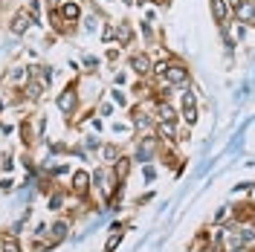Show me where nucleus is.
Returning <instances> with one entry per match:
<instances>
[{
  "label": "nucleus",
  "mask_w": 255,
  "mask_h": 252,
  "mask_svg": "<svg viewBox=\"0 0 255 252\" xmlns=\"http://www.w3.org/2000/svg\"><path fill=\"white\" fill-rule=\"evenodd\" d=\"M90 189H93V174L90 171L76 168V171L70 174V194H73L76 200H87Z\"/></svg>",
  "instance_id": "1"
},
{
  "label": "nucleus",
  "mask_w": 255,
  "mask_h": 252,
  "mask_svg": "<svg viewBox=\"0 0 255 252\" xmlns=\"http://www.w3.org/2000/svg\"><path fill=\"white\" fill-rule=\"evenodd\" d=\"M165 84H171V87H186L191 81V73H189V67L180 61V58H171L168 61V70H165Z\"/></svg>",
  "instance_id": "2"
},
{
  "label": "nucleus",
  "mask_w": 255,
  "mask_h": 252,
  "mask_svg": "<svg viewBox=\"0 0 255 252\" xmlns=\"http://www.w3.org/2000/svg\"><path fill=\"white\" fill-rule=\"evenodd\" d=\"M55 105H58V111L67 113V116H73V113H76V108H79V93H76V81H73V84H67L61 93H58Z\"/></svg>",
  "instance_id": "3"
},
{
  "label": "nucleus",
  "mask_w": 255,
  "mask_h": 252,
  "mask_svg": "<svg viewBox=\"0 0 255 252\" xmlns=\"http://www.w3.org/2000/svg\"><path fill=\"white\" fill-rule=\"evenodd\" d=\"M128 64H130V70H133L139 79H151V73H154V61H151V55L142 52V49H139V52H133Z\"/></svg>",
  "instance_id": "4"
},
{
  "label": "nucleus",
  "mask_w": 255,
  "mask_h": 252,
  "mask_svg": "<svg viewBox=\"0 0 255 252\" xmlns=\"http://www.w3.org/2000/svg\"><path fill=\"white\" fill-rule=\"evenodd\" d=\"M70 226H73V223L67 221V218H55L52 226H49V232H47L49 247H58L61 241H67V238H70Z\"/></svg>",
  "instance_id": "5"
},
{
  "label": "nucleus",
  "mask_w": 255,
  "mask_h": 252,
  "mask_svg": "<svg viewBox=\"0 0 255 252\" xmlns=\"http://www.w3.org/2000/svg\"><path fill=\"white\" fill-rule=\"evenodd\" d=\"M32 23H35V15H32L29 9H17L15 17L9 20V32H12V35H26Z\"/></svg>",
  "instance_id": "6"
},
{
  "label": "nucleus",
  "mask_w": 255,
  "mask_h": 252,
  "mask_svg": "<svg viewBox=\"0 0 255 252\" xmlns=\"http://www.w3.org/2000/svg\"><path fill=\"white\" fill-rule=\"evenodd\" d=\"M180 119L186 125H197V99L191 90H183V111H180Z\"/></svg>",
  "instance_id": "7"
},
{
  "label": "nucleus",
  "mask_w": 255,
  "mask_h": 252,
  "mask_svg": "<svg viewBox=\"0 0 255 252\" xmlns=\"http://www.w3.org/2000/svg\"><path fill=\"white\" fill-rule=\"evenodd\" d=\"M157 157V133L154 136H142L139 145H136V162H151V159Z\"/></svg>",
  "instance_id": "8"
},
{
  "label": "nucleus",
  "mask_w": 255,
  "mask_h": 252,
  "mask_svg": "<svg viewBox=\"0 0 255 252\" xmlns=\"http://www.w3.org/2000/svg\"><path fill=\"white\" fill-rule=\"evenodd\" d=\"M232 17L244 23V26H255V3L253 0H241L238 6L232 9Z\"/></svg>",
  "instance_id": "9"
},
{
  "label": "nucleus",
  "mask_w": 255,
  "mask_h": 252,
  "mask_svg": "<svg viewBox=\"0 0 255 252\" xmlns=\"http://www.w3.org/2000/svg\"><path fill=\"white\" fill-rule=\"evenodd\" d=\"M209 9H212V17L218 26H226L229 17H232V9H229V0H209Z\"/></svg>",
  "instance_id": "10"
},
{
  "label": "nucleus",
  "mask_w": 255,
  "mask_h": 252,
  "mask_svg": "<svg viewBox=\"0 0 255 252\" xmlns=\"http://www.w3.org/2000/svg\"><path fill=\"white\" fill-rule=\"evenodd\" d=\"M47 87H49V84H47L44 79H41V76H32V79L26 81V87H23V96H26L29 102H41Z\"/></svg>",
  "instance_id": "11"
},
{
  "label": "nucleus",
  "mask_w": 255,
  "mask_h": 252,
  "mask_svg": "<svg viewBox=\"0 0 255 252\" xmlns=\"http://www.w3.org/2000/svg\"><path fill=\"white\" fill-rule=\"evenodd\" d=\"M130 122H133V127H136L139 133H145V130H154V127H157V116H151L148 111L136 108V111H133V116H130Z\"/></svg>",
  "instance_id": "12"
},
{
  "label": "nucleus",
  "mask_w": 255,
  "mask_h": 252,
  "mask_svg": "<svg viewBox=\"0 0 255 252\" xmlns=\"http://www.w3.org/2000/svg\"><path fill=\"white\" fill-rule=\"evenodd\" d=\"M32 79V67H12V73H9V79H6V84L9 87H26V81Z\"/></svg>",
  "instance_id": "13"
},
{
  "label": "nucleus",
  "mask_w": 255,
  "mask_h": 252,
  "mask_svg": "<svg viewBox=\"0 0 255 252\" xmlns=\"http://www.w3.org/2000/svg\"><path fill=\"white\" fill-rule=\"evenodd\" d=\"M58 15H61L64 23H76V20L81 17L79 0H67V3H61V6H58Z\"/></svg>",
  "instance_id": "14"
},
{
  "label": "nucleus",
  "mask_w": 255,
  "mask_h": 252,
  "mask_svg": "<svg viewBox=\"0 0 255 252\" xmlns=\"http://www.w3.org/2000/svg\"><path fill=\"white\" fill-rule=\"evenodd\" d=\"M154 116H157V122H180V113H177L168 102H157Z\"/></svg>",
  "instance_id": "15"
},
{
  "label": "nucleus",
  "mask_w": 255,
  "mask_h": 252,
  "mask_svg": "<svg viewBox=\"0 0 255 252\" xmlns=\"http://www.w3.org/2000/svg\"><path fill=\"white\" fill-rule=\"evenodd\" d=\"M154 133L159 142H177V122H157Z\"/></svg>",
  "instance_id": "16"
},
{
  "label": "nucleus",
  "mask_w": 255,
  "mask_h": 252,
  "mask_svg": "<svg viewBox=\"0 0 255 252\" xmlns=\"http://www.w3.org/2000/svg\"><path fill=\"white\" fill-rule=\"evenodd\" d=\"M64 203H67V191L64 189H52V194L47 197V209L58 215V212H64Z\"/></svg>",
  "instance_id": "17"
},
{
  "label": "nucleus",
  "mask_w": 255,
  "mask_h": 252,
  "mask_svg": "<svg viewBox=\"0 0 255 252\" xmlns=\"http://www.w3.org/2000/svg\"><path fill=\"white\" fill-rule=\"evenodd\" d=\"M122 238H125V226H122V223H113L111 238H108V244H105V252H116V247L122 244Z\"/></svg>",
  "instance_id": "18"
},
{
  "label": "nucleus",
  "mask_w": 255,
  "mask_h": 252,
  "mask_svg": "<svg viewBox=\"0 0 255 252\" xmlns=\"http://www.w3.org/2000/svg\"><path fill=\"white\" fill-rule=\"evenodd\" d=\"M0 252H23V247H20L17 235H12V232H3V235H0Z\"/></svg>",
  "instance_id": "19"
},
{
  "label": "nucleus",
  "mask_w": 255,
  "mask_h": 252,
  "mask_svg": "<svg viewBox=\"0 0 255 252\" xmlns=\"http://www.w3.org/2000/svg\"><path fill=\"white\" fill-rule=\"evenodd\" d=\"M116 41H119L122 47H130V44H133V26H130L128 20H122V23L116 26Z\"/></svg>",
  "instance_id": "20"
},
{
  "label": "nucleus",
  "mask_w": 255,
  "mask_h": 252,
  "mask_svg": "<svg viewBox=\"0 0 255 252\" xmlns=\"http://www.w3.org/2000/svg\"><path fill=\"white\" fill-rule=\"evenodd\" d=\"M119 157H122L119 145H105V148H102V162H105V168H113Z\"/></svg>",
  "instance_id": "21"
},
{
  "label": "nucleus",
  "mask_w": 255,
  "mask_h": 252,
  "mask_svg": "<svg viewBox=\"0 0 255 252\" xmlns=\"http://www.w3.org/2000/svg\"><path fill=\"white\" fill-rule=\"evenodd\" d=\"M130 165H133V159H130V157H119V159H116V165H113V174L125 183L128 174H130Z\"/></svg>",
  "instance_id": "22"
},
{
  "label": "nucleus",
  "mask_w": 255,
  "mask_h": 252,
  "mask_svg": "<svg viewBox=\"0 0 255 252\" xmlns=\"http://www.w3.org/2000/svg\"><path fill=\"white\" fill-rule=\"evenodd\" d=\"M20 142H23V148H32V142H35V133H32L29 119H20Z\"/></svg>",
  "instance_id": "23"
},
{
  "label": "nucleus",
  "mask_w": 255,
  "mask_h": 252,
  "mask_svg": "<svg viewBox=\"0 0 255 252\" xmlns=\"http://www.w3.org/2000/svg\"><path fill=\"white\" fill-rule=\"evenodd\" d=\"M200 252H226V244H215V241H209L200 247Z\"/></svg>",
  "instance_id": "24"
},
{
  "label": "nucleus",
  "mask_w": 255,
  "mask_h": 252,
  "mask_svg": "<svg viewBox=\"0 0 255 252\" xmlns=\"http://www.w3.org/2000/svg\"><path fill=\"white\" fill-rule=\"evenodd\" d=\"M113 38H116V26H105V32H102V41H105V44H111Z\"/></svg>",
  "instance_id": "25"
},
{
  "label": "nucleus",
  "mask_w": 255,
  "mask_h": 252,
  "mask_svg": "<svg viewBox=\"0 0 255 252\" xmlns=\"http://www.w3.org/2000/svg\"><path fill=\"white\" fill-rule=\"evenodd\" d=\"M0 191H6V194L15 191V183H12V180H0Z\"/></svg>",
  "instance_id": "26"
},
{
  "label": "nucleus",
  "mask_w": 255,
  "mask_h": 252,
  "mask_svg": "<svg viewBox=\"0 0 255 252\" xmlns=\"http://www.w3.org/2000/svg\"><path fill=\"white\" fill-rule=\"evenodd\" d=\"M113 102H119V105H125L128 99H125V93H122V90H113Z\"/></svg>",
  "instance_id": "27"
},
{
  "label": "nucleus",
  "mask_w": 255,
  "mask_h": 252,
  "mask_svg": "<svg viewBox=\"0 0 255 252\" xmlns=\"http://www.w3.org/2000/svg\"><path fill=\"white\" fill-rule=\"evenodd\" d=\"M96 23H99L96 17H87V23H84V29H90V32H93V29H96Z\"/></svg>",
  "instance_id": "28"
},
{
  "label": "nucleus",
  "mask_w": 255,
  "mask_h": 252,
  "mask_svg": "<svg viewBox=\"0 0 255 252\" xmlns=\"http://www.w3.org/2000/svg\"><path fill=\"white\" fill-rule=\"evenodd\" d=\"M116 58H119V49H116V47L108 49V61H116Z\"/></svg>",
  "instance_id": "29"
},
{
  "label": "nucleus",
  "mask_w": 255,
  "mask_h": 252,
  "mask_svg": "<svg viewBox=\"0 0 255 252\" xmlns=\"http://www.w3.org/2000/svg\"><path fill=\"white\" fill-rule=\"evenodd\" d=\"M12 168H15V162L6 157V159H3V171H12Z\"/></svg>",
  "instance_id": "30"
},
{
  "label": "nucleus",
  "mask_w": 255,
  "mask_h": 252,
  "mask_svg": "<svg viewBox=\"0 0 255 252\" xmlns=\"http://www.w3.org/2000/svg\"><path fill=\"white\" fill-rule=\"evenodd\" d=\"M136 3H139V6H145V3H151V0H136Z\"/></svg>",
  "instance_id": "31"
},
{
  "label": "nucleus",
  "mask_w": 255,
  "mask_h": 252,
  "mask_svg": "<svg viewBox=\"0 0 255 252\" xmlns=\"http://www.w3.org/2000/svg\"><path fill=\"white\" fill-rule=\"evenodd\" d=\"M122 3H128V6H130V3H136V0H122Z\"/></svg>",
  "instance_id": "32"
},
{
  "label": "nucleus",
  "mask_w": 255,
  "mask_h": 252,
  "mask_svg": "<svg viewBox=\"0 0 255 252\" xmlns=\"http://www.w3.org/2000/svg\"><path fill=\"white\" fill-rule=\"evenodd\" d=\"M253 194H255V183H253Z\"/></svg>",
  "instance_id": "33"
},
{
  "label": "nucleus",
  "mask_w": 255,
  "mask_h": 252,
  "mask_svg": "<svg viewBox=\"0 0 255 252\" xmlns=\"http://www.w3.org/2000/svg\"><path fill=\"white\" fill-rule=\"evenodd\" d=\"M253 3H255V0H253Z\"/></svg>",
  "instance_id": "34"
},
{
  "label": "nucleus",
  "mask_w": 255,
  "mask_h": 252,
  "mask_svg": "<svg viewBox=\"0 0 255 252\" xmlns=\"http://www.w3.org/2000/svg\"><path fill=\"white\" fill-rule=\"evenodd\" d=\"M253 252H255V250H253Z\"/></svg>",
  "instance_id": "35"
}]
</instances>
